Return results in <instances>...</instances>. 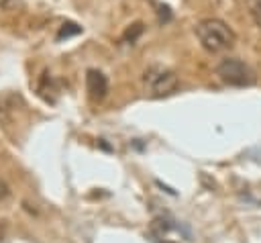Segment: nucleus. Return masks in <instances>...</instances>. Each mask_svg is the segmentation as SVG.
I'll return each mask as SVG.
<instances>
[{"instance_id": "f257e3e1", "label": "nucleus", "mask_w": 261, "mask_h": 243, "mask_svg": "<svg viewBox=\"0 0 261 243\" xmlns=\"http://www.w3.org/2000/svg\"><path fill=\"white\" fill-rule=\"evenodd\" d=\"M196 37L202 43V47L210 53L226 51L234 45V33L232 29L220 20V18H204L196 25Z\"/></svg>"}, {"instance_id": "f03ea898", "label": "nucleus", "mask_w": 261, "mask_h": 243, "mask_svg": "<svg viewBox=\"0 0 261 243\" xmlns=\"http://www.w3.org/2000/svg\"><path fill=\"white\" fill-rule=\"evenodd\" d=\"M216 76L220 78L222 84L226 86H234V88H245V86H251L255 84V74L253 69L237 59V57H224L218 65H216Z\"/></svg>"}, {"instance_id": "7ed1b4c3", "label": "nucleus", "mask_w": 261, "mask_h": 243, "mask_svg": "<svg viewBox=\"0 0 261 243\" xmlns=\"http://www.w3.org/2000/svg\"><path fill=\"white\" fill-rule=\"evenodd\" d=\"M143 84L149 90V94H153V96H167V94L175 92L179 80H177L175 71H171V69H167L163 65H151L143 74Z\"/></svg>"}, {"instance_id": "20e7f679", "label": "nucleus", "mask_w": 261, "mask_h": 243, "mask_svg": "<svg viewBox=\"0 0 261 243\" xmlns=\"http://www.w3.org/2000/svg\"><path fill=\"white\" fill-rule=\"evenodd\" d=\"M86 90L92 100H102L108 92V80L102 71L98 69H88L86 74Z\"/></svg>"}, {"instance_id": "39448f33", "label": "nucleus", "mask_w": 261, "mask_h": 243, "mask_svg": "<svg viewBox=\"0 0 261 243\" xmlns=\"http://www.w3.org/2000/svg\"><path fill=\"white\" fill-rule=\"evenodd\" d=\"M82 33V27L75 25V22H63L57 31V41H63V39H69L73 35H80Z\"/></svg>"}, {"instance_id": "423d86ee", "label": "nucleus", "mask_w": 261, "mask_h": 243, "mask_svg": "<svg viewBox=\"0 0 261 243\" xmlns=\"http://www.w3.org/2000/svg\"><path fill=\"white\" fill-rule=\"evenodd\" d=\"M245 4H247V10H249L251 18L261 29V0H245Z\"/></svg>"}, {"instance_id": "0eeeda50", "label": "nucleus", "mask_w": 261, "mask_h": 243, "mask_svg": "<svg viewBox=\"0 0 261 243\" xmlns=\"http://www.w3.org/2000/svg\"><path fill=\"white\" fill-rule=\"evenodd\" d=\"M141 35H143V22H135V25H130V27L124 31L122 39H124L126 43H135Z\"/></svg>"}, {"instance_id": "6e6552de", "label": "nucleus", "mask_w": 261, "mask_h": 243, "mask_svg": "<svg viewBox=\"0 0 261 243\" xmlns=\"http://www.w3.org/2000/svg\"><path fill=\"white\" fill-rule=\"evenodd\" d=\"M159 16H161V20H169L171 18V12H169V8L167 6H159Z\"/></svg>"}, {"instance_id": "1a4fd4ad", "label": "nucleus", "mask_w": 261, "mask_h": 243, "mask_svg": "<svg viewBox=\"0 0 261 243\" xmlns=\"http://www.w3.org/2000/svg\"><path fill=\"white\" fill-rule=\"evenodd\" d=\"M161 243H175V241H161Z\"/></svg>"}]
</instances>
